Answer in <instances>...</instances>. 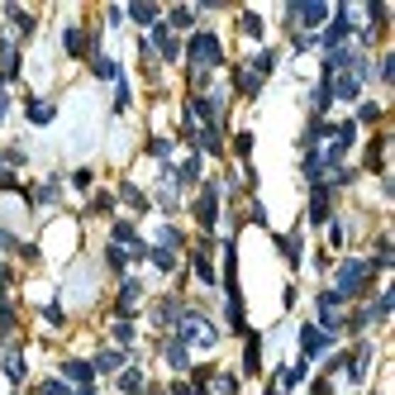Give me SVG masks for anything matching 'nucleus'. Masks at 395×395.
Returning <instances> with one entry per match:
<instances>
[{"label": "nucleus", "instance_id": "1", "mask_svg": "<svg viewBox=\"0 0 395 395\" xmlns=\"http://www.w3.org/2000/svg\"><path fill=\"white\" fill-rule=\"evenodd\" d=\"M367 276H372V262H343V271H338V296H357L367 286Z\"/></svg>", "mask_w": 395, "mask_h": 395}, {"label": "nucleus", "instance_id": "2", "mask_svg": "<svg viewBox=\"0 0 395 395\" xmlns=\"http://www.w3.org/2000/svg\"><path fill=\"white\" fill-rule=\"evenodd\" d=\"M190 63L200 67V72L215 67L220 63V38H215V33H195V38H190Z\"/></svg>", "mask_w": 395, "mask_h": 395}, {"label": "nucleus", "instance_id": "3", "mask_svg": "<svg viewBox=\"0 0 395 395\" xmlns=\"http://www.w3.org/2000/svg\"><path fill=\"white\" fill-rule=\"evenodd\" d=\"M176 324H181V338H186V343H200V348L215 343V324H205L200 315H181Z\"/></svg>", "mask_w": 395, "mask_h": 395}, {"label": "nucleus", "instance_id": "4", "mask_svg": "<svg viewBox=\"0 0 395 395\" xmlns=\"http://www.w3.org/2000/svg\"><path fill=\"white\" fill-rule=\"evenodd\" d=\"M329 343H333V333H324L319 324H305V329H301V352H305V362H310V357H319Z\"/></svg>", "mask_w": 395, "mask_h": 395}, {"label": "nucleus", "instance_id": "5", "mask_svg": "<svg viewBox=\"0 0 395 395\" xmlns=\"http://www.w3.org/2000/svg\"><path fill=\"white\" fill-rule=\"evenodd\" d=\"M343 38H348V10H338V19H333L329 29L319 33V43H324V48L333 53V48H343Z\"/></svg>", "mask_w": 395, "mask_h": 395}, {"label": "nucleus", "instance_id": "6", "mask_svg": "<svg viewBox=\"0 0 395 395\" xmlns=\"http://www.w3.org/2000/svg\"><path fill=\"white\" fill-rule=\"evenodd\" d=\"M153 48H158L162 58H176V53H181V43H176V33L167 29V24H158V29H153Z\"/></svg>", "mask_w": 395, "mask_h": 395}, {"label": "nucleus", "instance_id": "7", "mask_svg": "<svg viewBox=\"0 0 395 395\" xmlns=\"http://www.w3.org/2000/svg\"><path fill=\"white\" fill-rule=\"evenodd\" d=\"M329 91L338 95V100H357V91H362V77L352 72V77H338V81H329Z\"/></svg>", "mask_w": 395, "mask_h": 395}, {"label": "nucleus", "instance_id": "8", "mask_svg": "<svg viewBox=\"0 0 395 395\" xmlns=\"http://www.w3.org/2000/svg\"><path fill=\"white\" fill-rule=\"evenodd\" d=\"M329 220V186H315L310 195V224H324Z\"/></svg>", "mask_w": 395, "mask_h": 395}, {"label": "nucleus", "instance_id": "9", "mask_svg": "<svg viewBox=\"0 0 395 395\" xmlns=\"http://www.w3.org/2000/svg\"><path fill=\"white\" fill-rule=\"evenodd\" d=\"M215 210H220V195H215V186H205V195H200V205H195V215H200V224H215Z\"/></svg>", "mask_w": 395, "mask_h": 395}, {"label": "nucleus", "instance_id": "10", "mask_svg": "<svg viewBox=\"0 0 395 395\" xmlns=\"http://www.w3.org/2000/svg\"><path fill=\"white\" fill-rule=\"evenodd\" d=\"M63 372H67V381H77V386H91V377H95V367H91V362H81V357H72Z\"/></svg>", "mask_w": 395, "mask_h": 395}, {"label": "nucleus", "instance_id": "11", "mask_svg": "<svg viewBox=\"0 0 395 395\" xmlns=\"http://www.w3.org/2000/svg\"><path fill=\"white\" fill-rule=\"evenodd\" d=\"M296 15H301L305 24H324V19H329V5H324V0H310V5H296Z\"/></svg>", "mask_w": 395, "mask_h": 395}, {"label": "nucleus", "instance_id": "12", "mask_svg": "<svg viewBox=\"0 0 395 395\" xmlns=\"http://www.w3.org/2000/svg\"><path fill=\"white\" fill-rule=\"evenodd\" d=\"M124 243L129 253H143V243H139V234H134V224H114V248Z\"/></svg>", "mask_w": 395, "mask_h": 395}, {"label": "nucleus", "instance_id": "13", "mask_svg": "<svg viewBox=\"0 0 395 395\" xmlns=\"http://www.w3.org/2000/svg\"><path fill=\"white\" fill-rule=\"evenodd\" d=\"M53 114H58V110H53L48 100H29V119H33V124H53Z\"/></svg>", "mask_w": 395, "mask_h": 395}, {"label": "nucleus", "instance_id": "14", "mask_svg": "<svg viewBox=\"0 0 395 395\" xmlns=\"http://www.w3.org/2000/svg\"><path fill=\"white\" fill-rule=\"evenodd\" d=\"M129 15L139 24H158V5H129Z\"/></svg>", "mask_w": 395, "mask_h": 395}, {"label": "nucleus", "instance_id": "15", "mask_svg": "<svg viewBox=\"0 0 395 395\" xmlns=\"http://www.w3.org/2000/svg\"><path fill=\"white\" fill-rule=\"evenodd\" d=\"M119 362H124V352H100V357H95V372H114V367H119Z\"/></svg>", "mask_w": 395, "mask_h": 395}, {"label": "nucleus", "instance_id": "16", "mask_svg": "<svg viewBox=\"0 0 395 395\" xmlns=\"http://www.w3.org/2000/svg\"><path fill=\"white\" fill-rule=\"evenodd\" d=\"M257 86H262L257 72H238V91H243V95H257Z\"/></svg>", "mask_w": 395, "mask_h": 395}, {"label": "nucleus", "instance_id": "17", "mask_svg": "<svg viewBox=\"0 0 395 395\" xmlns=\"http://www.w3.org/2000/svg\"><path fill=\"white\" fill-rule=\"evenodd\" d=\"M119 391H124V395H139V391H143V377H139V372H124V377H119Z\"/></svg>", "mask_w": 395, "mask_h": 395}, {"label": "nucleus", "instance_id": "18", "mask_svg": "<svg viewBox=\"0 0 395 395\" xmlns=\"http://www.w3.org/2000/svg\"><path fill=\"white\" fill-rule=\"evenodd\" d=\"M5 377H10V381L24 377V357H19V352H10V357H5Z\"/></svg>", "mask_w": 395, "mask_h": 395}, {"label": "nucleus", "instance_id": "19", "mask_svg": "<svg viewBox=\"0 0 395 395\" xmlns=\"http://www.w3.org/2000/svg\"><path fill=\"white\" fill-rule=\"evenodd\" d=\"M153 262H158V271H172V267H176L172 248H153Z\"/></svg>", "mask_w": 395, "mask_h": 395}, {"label": "nucleus", "instance_id": "20", "mask_svg": "<svg viewBox=\"0 0 395 395\" xmlns=\"http://www.w3.org/2000/svg\"><path fill=\"white\" fill-rule=\"evenodd\" d=\"M67 53H86V33L81 29H67Z\"/></svg>", "mask_w": 395, "mask_h": 395}, {"label": "nucleus", "instance_id": "21", "mask_svg": "<svg viewBox=\"0 0 395 395\" xmlns=\"http://www.w3.org/2000/svg\"><path fill=\"white\" fill-rule=\"evenodd\" d=\"M167 362H172V367H186V343H172V348H167Z\"/></svg>", "mask_w": 395, "mask_h": 395}, {"label": "nucleus", "instance_id": "22", "mask_svg": "<svg viewBox=\"0 0 395 395\" xmlns=\"http://www.w3.org/2000/svg\"><path fill=\"white\" fill-rule=\"evenodd\" d=\"M95 77H119V67H114L110 58H95Z\"/></svg>", "mask_w": 395, "mask_h": 395}, {"label": "nucleus", "instance_id": "23", "mask_svg": "<svg viewBox=\"0 0 395 395\" xmlns=\"http://www.w3.org/2000/svg\"><path fill=\"white\" fill-rule=\"evenodd\" d=\"M195 276H200V281H215V267H210V262H205V257H195Z\"/></svg>", "mask_w": 395, "mask_h": 395}, {"label": "nucleus", "instance_id": "24", "mask_svg": "<svg viewBox=\"0 0 395 395\" xmlns=\"http://www.w3.org/2000/svg\"><path fill=\"white\" fill-rule=\"evenodd\" d=\"M172 24H176V29H186V24H195V10H172Z\"/></svg>", "mask_w": 395, "mask_h": 395}, {"label": "nucleus", "instance_id": "25", "mask_svg": "<svg viewBox=\"0 0 395 395\" xmlns=\"http://www.w3.org/2000/svg\"><path fill=\"white\" fill-rule=\"evenodd\" d=\"M119 301H124V310H129L134 301H139V281H124V291H119Z\"/></svg>", "mask_w": 395, "mask_h": 395}, {"label": "nucleus", "instance_id": "26", "mask_svg": "<svg viewBox=\"0 0 395 395\" xmlns=\"http://www.w3.org/2000/svg\"><path fill=\"white\" fill-rule=\"evenodd\" d=\"M195 176H200V162L190 158V162H186V167H181V181H195Z\"/></svg>", "mask_w": 395, "mask_h": 395}, {"label": "nucleus", "instance_id": "27", "mask_svg": "<svg viewBox=\"0 0 395 395\" xmlns=\"http://www.w3.org/2000/svg\"><path fill=\"white\" fill-rule=\"evenodd\" d=\"M357 119H367V124H377V119H381V105H362V114H357Z\"/></svg>", "mask_w": 395, "mask_h": 395}, {"label": "nucleus", "instance_id": "28", "mask_svg": "<svg viewBox=\"0 0 395 395\" xmlns=\"http://www.w3.org/2000/svg\"><path fill=\"white\" fill-rule=\"evenodd\" d=\"M124 200H129V205H134V210H143V205H148V200H143V195H139V190H134V186H124Z\"/></svg>", "mask_w": 395, "mask_h": 395}, {"label": "nucleus", "instance_id": "29", "mask_svg": "<svg viewBox=\"0 0 395 395\" xmlns=\"http://www.w3.org/2000/svg\"><path fill=\"white\" fill-rule=\"evenodd\" d=\"M43 395H72V391H67L63 381H43Z\"/></svg>", "mask_w": 395, "mask_h": 395}, {"label": "nucleus", "instance_id": "30", "mask_svg": "<svg viewBox=\"0 0 395 395\" xmlns=\"http://www.w3.org/2000/svg\"><path fill=\"white\" fill-rule=\"evenodd\" d=\"M0 248H15V238L5 234V229H0Z\"/></svg>", "mask_w": 395, "mask_h": 395}, {"label": "nucleus", "instance_id": "31", "mask_svg": "<svg viewBox=\"0 0 395 395\" xmlns=\"http://www.w3.org/2000/svg\"><path fill=\"white\" fill-rule=\"evenodd\" d=\"M77 395H95V391H77Z\"/></svg>", "mask_w": 395, "mask_h": 395}]
</instances>
